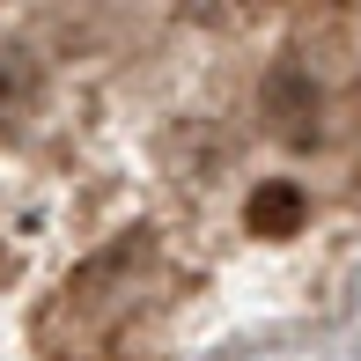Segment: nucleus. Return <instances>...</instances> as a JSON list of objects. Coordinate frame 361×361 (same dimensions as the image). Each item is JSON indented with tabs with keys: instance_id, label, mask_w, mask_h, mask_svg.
<instances>
[{
	"instance_id": "1",
	"label": "nucleus",
	"mask_w": 361,
	"mask_h": 361,
	"mask_svg": "<svg viewBox=\"0 0 361 361\" xmlns=\"http://www.w3.org/2000/svg\"><path fill=\"white\" fill-rule=\"evenodd\" d=\"M295 214H302V200H295L288 185H273V192L251 200V228H295Z\"/></svg>"
}]
</instances>
